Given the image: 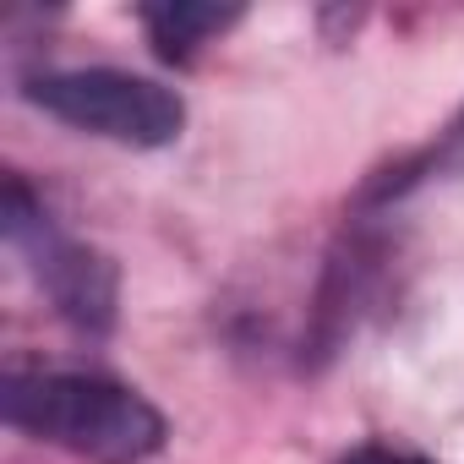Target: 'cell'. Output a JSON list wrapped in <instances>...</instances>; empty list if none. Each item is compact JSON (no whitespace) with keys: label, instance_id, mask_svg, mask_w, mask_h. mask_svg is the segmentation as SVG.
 Masks as SVG:
<instances>
[{"label":"cell","instance_id":"3","mask_svg":"<svg viewBox=\"0 0 464 464\" xmlns=\"http://www.w3.org/2000/svg\"><path fill=\"white\" fill-rule=\"evenodd\" d=\"M0 229L6 241L34 263V279L44 285V295L55 301V312L77 328V334H110L115 328V301H121V279L115 263L93 246H77L66 236H55L39 197L28 191L23 175H6V202H0Z\"/></svg>","mask_w":464,"mask_h":464},{"label":"cell","instance_id":"5","mask_svg":"<svg viewBox=\"0 0 464 464\" xmlns=\"http://www.w3.org/2000/svg\"><path fill=\"white\" fill-rule=\"evenodd\" d=\"M448 175H464V110H459L420 153H410V159L388 164L382 175H372L366 191H361V202H399V197H410L415 186L448 180Z\"/></svg>","mask_w":464,"mask_h":464},{"label":"cell","instance_id":"4","mask_svg":"<svg viewBox=\"0 0 464 464\" xmlns=\"http://www.w3.org/2000/svg\"><path fill=\"white\" fill-rule=\"evenodd\" d=\"M246 12L241 6H208V0H164V6H142L137 23L148 28V44L169 66H191L202 44L229 34Z\"/></svg>","mask_w":464,"mask_h":464},{"label":"cell","instance_id":"2","mask_svg":"<svg viewBox=\"0 0 464 464\" xmlns=\"http://www.w3.org/2000/svg\"><path fill=\"white\" fill-rule=\"evenodd\" d=\"M28 99L44 115L66 121L72 131H93L121 148H169L186 131V104L175 88L115 72V66L44 72L28 82Z\"/></svg>","mask_w":464,"mask_h":464},{"label":"cell","instance_id":"6","mask_svg":"<svg viewBox=\"0 0 464 464\" xmlns=\"http://www.w3.org/2000/svg\"><path fill=\"white\" fill-rule=\"evenodd\" d=\"M339 464H431V459L426 453H410V448H393V442H361Z\"/></svg>","mask_w":464,"mask_h":464},{"label":"cell","instance_id":"1","mask_svg":"<svg viewBox=\"0 0 464 464\" xmlns=\"http://www.w3.org/2000/svg\"><path fill=\"white\" fill-rule=\"evenodd\" d=\"M0 415L6 426L93 464H142L169 437L164 415L137 388L99 372H6Z\"/></svg>","mask_w":464,"mask_h":464}]
</instances>
